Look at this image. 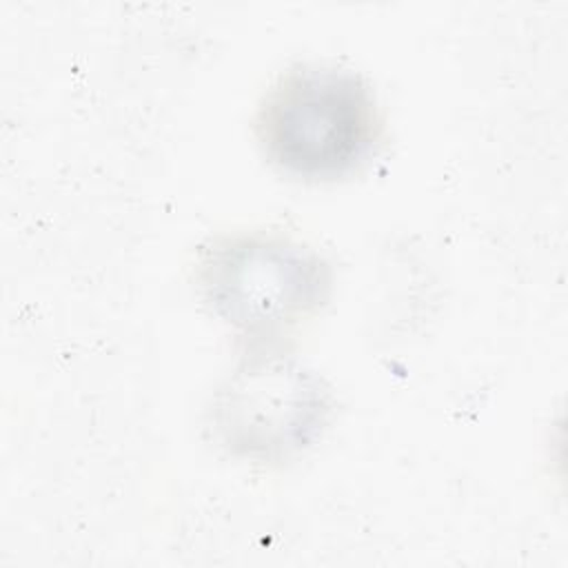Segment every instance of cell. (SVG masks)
I'll list each match as a JSON object with an SVG mask.
<instances>
[{"mask_svg": "<svg viewBox=\"0 0 568 568\" xmlns=\"http://www.w3.org/2000/svg\"><path fill=\"white\" fill-rule=\"evenodd\" d=\"M257 135L280 169L300 178H337L371 153L379 115L357 73L300 67L268 89L257 113Z\"/></svg>", "mask_w": 568, "mask_h": 568, "instance_id": "obj_2", "label": "cell"}, {"mask_svg": "<svg viewBox=\"0 0 568 568\" xmlns=\"http://www.w3.org/2000/svg\"><path fill=\"white\" fill-rule=\"evenodd\" d=\"M197 280L213 313L253 351L271 348L315 315L331 291L328 264L313 248L260 231L215 240Z\"/></svg>", "mask_w": 568, "mask_h": 568, "instance_id": "obj_1", "label": "cell"}, {"mask_svg": "<svg viewBox=\"0 0 568 568\" xmlns=\"http://www.w3.org/2000/svg\"><path fill=\"white\" fill-rule=\"evenodd\" d=\"M328 413L331 395L317 375L262 348L224 382L211 422L229 453L282 462L311 446Z\"/></svg>", "mask_w": 568, "mask_h": 568, "instance_id": "obj_3", "label": "cell"}]
</instances>
